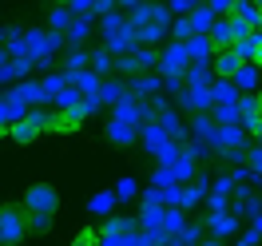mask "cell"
I'll return each instance as SVG.
<instances>
[{
  "mask_svg": "<svg viewBox=\"0 0 262 246\" xmlns=\"http://www.w3.org/2000/svg\"><path fill=\"white\" fill-rule=\"evenodd\" d=\"M211 92H214V103H234L238 99V83L230 76H219V83H211Z\"/></svg>",
  "mask_w": 262,
  "mask_h": 246,
  "instance_id": "cell-15",
  "label": "cell"
},
{
  "mask_svg": "<svg viewBox=\"0 0 262 246\" xmlns=\"http://www.w3.org/2000/svg\"><path fill=\"white\" fill-rule=\"evenodd\" d=\"M159 87H163V83L155 80V76H143V72H139L135 83H131V96H159Z\"/></svg>",
  "mask_w": 262,
  "mask_h": 246,
  "instance_id": "cell-18",
  "label": "cell"
},
{
  "mask_svg": "<svg viewBox=\"0 0 262 246\" xmlns=\"http://www.w3.org/2000/svg\"><path fill=\"white\" fill-rule=\"evenodd\" d=\"M56 4H72V0H56Z\"/></svg>",
  "mask_w": 262,
  "mask_h": 246,
  "instance_id": "cell-36",
  "label": "cell"
},
{
  "mask_svg": "<svg viewBox=\"0 0 262 246\" xmlns=\"http://www.w3.org/2000/svg\"><path fill=\"white\" fill-rule=\"evenodd\" d=\"M88 64H92V56L76 44V48H72V56H68V72H80V68H88Z\"/></svg>",
  "mask_w": 262,
  "mask_h": 246,
  "instance_id": "cell-22",
  "label": "cell"
},
{
  "mask_svg": "<svg viewBox=\"0 0 262 246\" xmlns=\"http://www.w3.org/2000/svg\"><path fill=\"white\" fill-rule=\"evenodd\" d=\"M0 115H4V127H12L16 119H24V115H28V99L16 96V92H8V96H4V107H0Z\"/></svg>",
  "mask_w": 262,
  "mask_h": 246,
  "instance_id": "cell-9",
  "label": "cell"
},
{
  "mask_svg": "<svg viewBox=\"0 0 262 246\" xmlns=\"http://www.w3.org/2000/svg\"><path fill=\"white\" fill-rule=\"evenodd\" d=\"M32 230V214L24 211V203H4V211H0V242L4 246H12V242H20L24 234Z\"/></svg>",
  "mask_w": 262,
  "mask_h": 246,
  "instance_id": "cell-1",
  "label": "cell"
},
{
  "mask_svg": "<svg viewBox=\"0 0 262 246\" xmlns=\"http://www.w3.org/2000/svg\"><path fill=\"white\" fill-rule=\"evenodd\" d=\"M207 36H211L214 52H223V48H234V40H238V28H234V16H230V12H227V16H219V20H214V28H211Z\"/></svg>",
  "mask_w": 262,
  "mask_h": 246,
  "instance_id": "cell-5",
  "label": "cell"
},
{
  "mask_svg": "<svg viewBox=\"0 0 262 246\" xmlns=\"http://www.w3.org/2000/svg\"><path fill=\"white\" fill-rule=\"evenodd\" d=\"M191 68V48H187V40H171L159 56V72L163 76H183Z\"/></svg>",
  "mask_w": 262,
  "mask_h": 246,
  "instance_id": "cell-4",
  "label": "cell"
},
{
  "mask_svg": "<svg viewBox=\"0 0 262 246\" xmlns=\"http://www.w3.org/2000/svg\"><path fill=\"white\" fill-rule=\"evenodd\" d=\"M107 139H112L115 147H127L131 139H135V123H131V119H123V115L107 119Z\"/></svg>",
  "mask_w": 262,
  "mask_h": 246,
  "instance_id": "cell-8",
  "label": "cell"
},
{
  "mask_svg": "<svg viewBox=\"0 0 262 246\" xmlns=\"http://www.w3.org/2000/svg\"><path fill=\"white\" fill-rule=\"evenodd\" d=\"M179 238H183V242H195L199 230H195V227H183V230H179Z\"/></svg>",
  "mask_w": 262,
  "mask_h": 246,
  "instance_id": "cell-32",
  "label": "cell"
},
{
  "mask_svg": "<svg viewBox=\"0 0 262 246\" xmlns=\"http://www.w3.org/2000/svg\"><path fill=\"white\" fill-rule=\"evenodd\" d=\"M258 72H262V68L254 64V60H246V64L238 68V76H234L238 92H258Z\"/></svg>",
  "mask_w": 262,
  "mask_h": 246,
  "instance_id": "cell-12",
  "label": "cell"
},
{
  "mask_svg": "<svg viewBox=\"0 0 262 246\" xmlns=\"http://www.w3.org/2000/svg\"><path fill=\"white\" fill-rule=\"evenodd\" d=\"M96 96H99V103H119V99H127L131 92H127V87H123L119 80H103Z\"/></svg>",
  "mask_w": 262,
  "mask_h": 246,
  "instance_id": "cell-14",
  "label": "cell"
},
{
  "mask_svg": "<svg viewBox=\"0 0 262 246\" xmlns=\"http://www.w3.org/2000/svg\"><path fill=\"white\" fill-rule=\"evenodd\" d=\"M88 32H92V12H80V16L72 20V28H68V40H72V44H83Z\"/></svg>",
  "mask_w": 262,
  "mask_h": 246,
  "instance_id": "cell-16",
  "label": "cell"
},
{
  "mask_svg": "<svg viewBox=\"0 0 262 246\" xmlns=\"http://www.w3.org/2000/svg\"><path fill=\"white\" fill-rule=\"evenodd\" d=\"M115 191H119V198H135V191H139V187H135V179H119V187H115Z\"/></svg>",
  "mask_w": 262,
  "mask_h": 246,
  "instance_id": "cell-27",
  "label": "cell"
},
{
  "mask_svg": "<svg viewBox=\"0 0 262 246\" xmlns=\"http://www.w3.org/2000/svg\"><path fill=\"white\" fill-rule=\"evenodd\" d=\"M167 8H171V12H179V16H187V12L195 8V0H171Z\"/></svg>",
  "mask_w": 262,
  "mask_h": 246,
  "instance_id": "cell-28",
  "label": "cell"
},
{
  "mask_svg": "<svg viewBox=\"0 0 262 246\" xmlns=\"http://www.w3.org/2000/svg\"><path fill=\"white\" fill-rule=\"evenodd\" d=\"M112 48H99L92 52V72H99V76H107V68H112V56H107Z\"/></svg>",
  "mask_w": 262,
  "mask_h": 246,
  "instance_id": "cell-23",
  "label": "cell"
},
{
  "mask_svg": "<svg viewBox=\"0 0 262 246\" xmlns=\"http://www.w3.org/2000/svg\"><path fill=\"white\" fill-rule=\"evenodd\" d=\"M52 218L56 214H32V230H52Z\"/></svg>",
  "mask_w": 262,
  "mask_h": 246,
  "instance_id": "cell-29",
  "label": "cell"
},
{
  "mask_svg": "<svg viewBox=\"0 0 262 246\" xmlns=\"http://www.w3.org/2000/svg\"><path fill=\"white\" fill-rule=\"evenodd\" d=\"M254 230H258V234H262V214H254Z\"/></svg>",
  "mask_w": 262,
  "mask_h": 246,
  "instance_id": "cell-33",
  "label": "cell"
},
{
  "mask_svg": "<svg viewBox=\"0 0 262 246\" xmlns=\"http://www.w3.org/2000/svg\"><path fill=\"white\" fill-rule=\"evenodd\" d=\"M191 127H195V135H199V139H211V131H214V123H211V119H207V111H199Z\"/></svg>",
  "mask_w": 262,
  "mask_h": 246,
  "instance_id": "cell-25",
  "label": "cell"
},
{
  "mask_svg": "<svg viewBox=\"0 0 262 246\" xmlns=\"http://www.w3.org/2000/svg\"><path fill=\"white\" fill-rule=\"evenodd\" d=\"M187 48H191V60H211L214 56V44L207 32H195L191 40H187Z\"/></svg>",
  "mask_w": 262,
  "mask_h": 246,
  "instance_id": "cell-13",
  "label": "cell"
},
{
  "mask_svg": "<svg viewBox=\"0 0 262 246\" xmlns=\"http://www.w3.org/2000/svg\"><path fill=\"white\" fill-rule=\"evenodd\" d=\"M254 64H258V68H262V48H258V56H254Z\"/></svg>",
  "mask_w": 262,
  "mask_h": 246,
  "instance_id": "cell-35",
  "label": "cell"
},
{
  "mask_svg": "<svg viewBox=\"0 0 262 246\" xmlns=\"http://www.w3.org/2000/svg\"><path fill=\"white\" fill-rule=\"evenodd\" d=\"M115 203H119V191H99V195L88 203V211H92V214H112Z\"/></svg>",
  "mask_w": 262,
  "mask_h": 246,
  "instance_id": "cell-17",
  "label": "cell"
},
{
  "mask_svg": "<svg viewBox=\"0 0 262 246\" xmlns=\"http://www.w3.org/2000/svg\"><path fill=\"white\" fill-rule=\"evenodd\" d=\"M246 60L238 56V48H223V52H214V76H238V68H243Z\"/></svg>",
  "mask_w": 262,
  "mask_h": 246,
  "instance_id": "cell-7",
  "label": "cell"
},
{
  "mask_svg": "<svg viewBox=\"0 0 262 246\" xmlns=\"http://www.w3.org/2000/svg\"><path fill=\"white\" fill-rule=\"evenodd\" d=\"M191 36H195V24H191V16L175 20V40H191Z\"/></svg>",
  "mask_w": 262,
  "mask_h": 246,
  "instance_id": "cell-26",
  "label": "cell"
},
{
  "mask_svg": "<svg viewBox=\"0 0 262 246\" xmlns=\"http://www.w3.org/2000/svg\"><path fill=\"white\" fill-rule=\"evenodd\" d=\"M254 96H258V115H262V87H258V92H254Z\"/></svg>",
  "mask_w": 262,
  "mask_h": 246,
  "instance_id": "cell-34",
  "label": "cell"
},
{
  "mask_svg": "<svg viewBox=\"0 0 262 246\" xmlns=\"http://www.w3.org/2000/svg\"><path fill=\"white\" fill-rule=\"evenodd\" d=\"M179 103L187 107V111H207V107H214L211 83H207V87H187V92H179Z\"/></svg>",
  "mask_w": 262,
  "mask_h": 246,
  "instance_id": "cell-6",
  "label": "cell"
},
{
  "mask_svg": "<svg viewBox=\"0 0 262 246\" xmlns=\"http://www.w3.org/2000/svg\"><path fill=\"white\" fill-rule=\"evenodd\" d=\"M72 242H76V246H96V242H103V230L83 227V230H76V234H72Z\"/></svg>",
  "mask_w": 262,
  "mask_h": 246,
  "instance_id": "cell-20",
  "label": "cell"
},
{
  "mask_svg": "<svg viewBox=\"0 0 262 246\" xmlns=\"http://www.w3.org/2000/svg\"><path fill=\"white\" fill-rule=\"evenodd\" d=\"M214 76V68H207V60H191V68L183 72V80H187V87H207Z\"/></svg>",
  "mask_w": 262,
  "mask_h": 246,
  "instance_id": "cell-10",
  "label": "cell"
},
{
  "mask_svg": "<svg viewBox=\"0 0 262 246\" xmlns=\"http://www.w3.org/2000/svg\"><path fill=\"white\" fill-rule=\"evenodd\" d=\"M135 56H139L143 72H147V68H159V52L151 48V44H139V48H135Z\"/></svg>",
  "mask_w": 262,
  "mask_h": 246,
  "instance_id": "cell-21",
  "label": "cell"
},
{
  "mask_svg": "<svg viewBox=\"0 0 262 246\" xmlns=\"http://www.w3.org/2000/svg\"><path fill=\"white\" fill-rule=\"evenodd\" d=\"M250 167H254V175H262V143L250 151Z\"/></svg>",
  "mask_w": 262,
  "mask_h": 246,
  "instance_id": "cell-31",
  "label": "cell"
},
{
  "mask_svg": "<svg viewBox=\"0 0 262 246\" xmlns=\"http://www.w3.org/2000/svg\"><path fill=\"white\" fill-rule=\"evenodd\" d=\"M44 131H48V111H28L24 119H16L12 127H4V135L16 139V143H36Z\"/></svg>",
  "mask_w": 262,
  "mask_h": 246,
  "instance_id": "cell-3",
  "label": "cell"
},
{
  "mask_svg": "<svg viewBox=\"0 0 262 246\" xmlns=\"http://www.w3.org/2000/svg\"><path fill=\"white\" fill-rule=\"evenodd\" d=\"M207 4H211V8L219 12V16H227L230 8H234V0H207Z\"/></svg>",
  "mask_w": 262,
  "mask_h": 246,
  "instance_id": "cell-30",
  "label": "cell"
},
{
  "mask_svg": "<svg viewBox=\"0 0 262 246\" xmlns=\"http://www.w3.org/2000/svg\"><path fill=\"white\" fill-rule=\"evenodd\" d=\"M187 16H191V24H195V32H211V28H214V20H219V12H214L211 4H195V8L187 12Z\"/></svg>",
  "mask_w": 262,
  "mask_h": 246,
  "instance_id": "cell-11",
  "label": "cell"
},
{
  "mask_svg": "<svg viewBox=\"0 0 262 246\" xmlns=\"http://www.w3.org/2000/svg\"><path fill=\"white\" fill-rule=\"evenodd\" d=\"M159 123H163V127H167L171 135H175V139L183 135V123H179V115L171 111V107H167V111H159Z\"/></svg>",
  "mask_w": 262,
  "mask_h": 246,
  "instance_id": "cell-24",
  "label": "cell"
},
{
  "mask_svg": "<svg viewBox=\"0 0 262 246\" xmlns=\"http://www.w3.org/2000/svg\"><path fill=\"white\" fill-rule=\"evenodd\" d=\"M72 20H76V12H72L68 4H60V8H52L48 24H52V28H56V32H68V28H72Z\"/></svg>",
  "mask_w": 262,
  "mask_h": 246,
  "instance_id": "cell-19",
  "label": "cell"
},
{
  "mask_svg": "<svg viewBox=\"0 0 262 246\" xmlns=\"http://www.w3.org/2000/svg\"><path fill=\"white\" fill-rule=\"evenodd\" d=\"M20 203H24V211H28V214H56V211H60V191H56L52 183H32Z\"/></svg>",
  "mask_w": 262,
  "mask_h": 246,
  "instance_id": "cell-2",
  "label": "cell"
}]
</instances>
